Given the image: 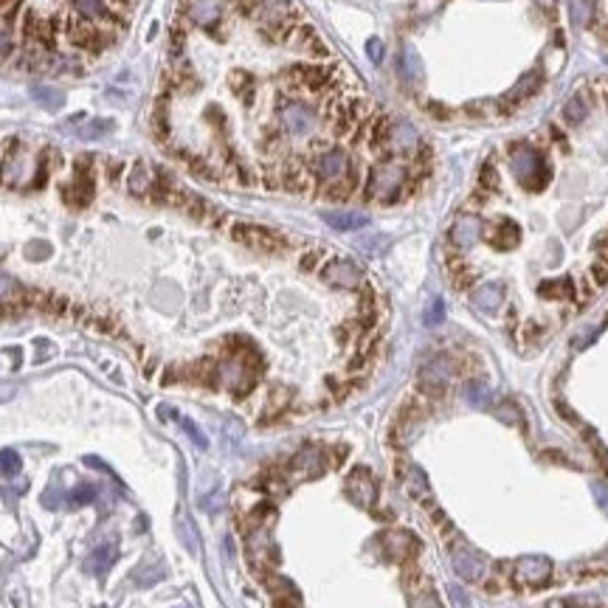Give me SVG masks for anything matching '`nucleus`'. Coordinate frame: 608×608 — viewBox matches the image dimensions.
<instances>
[{
	"instance_id": "26",
	"label": "nucleus",
	"mask_w": 608,
	"mask_h": 608,
	"mask_svg": "<svg viewBox=\"0 0 608 608\" xmlns=\"http://www.w3.org/2000/svg\"><path fill=\"white\" fill-rule=\"evenodd\" d=\"M496 417L504 419L507 425H521V411L515 408L513 400H504V403L499 405V408H496Z\"/></svg>"
},
{
	"instance_id": "13",
	"label": "nucleus",
	"mask_w": 608,
	"mask_h": 608,
	"mask_svg": "<svg viewBox=\"0 0 608 608\" xmlns=\"http://www.w3.org/2000/svg\"><path fill=\"white\" fill-rule=\"evenodd\" d=\"M501 285H482L476 287L473 293V304L482 310V313H496L501 307Z\"/></svg>"
},
{
	"instance_id": "31",
	"label": "nucleus",
	"mask_w": 608,
	"mask_h": 608,
	"mask_svg": "<svg viewBox=\"0 0 608 608\" xmlns=\"http://www.w3.org/2000/svg\"><path fill=\"white\" fill-rule=\"evenodd\" d=\"M442 318H445V307H442V299H434V304L428 307L425 324H442Z\"/></svg>"
},
{
	"instance_id": "6",
	"label": "nucleus",
	"mask_w": 608,
	"mask_h": 608,
	"mask_svg": "<svg viewBox=\"0 0 608 608\" xmlns=\"http://www.w3.org/2000/svg\"><path fill=\"white\" fill-rule=\"evenodd\" d=\"M451 564H453V572H456L462 580H467V583H479V580H484V575H487L484 558H482L476 549L465 547V544L451 547Z\"/></svg>"
},
{
	"instance_id": "32",
	"label": "nucleus",
	"mask_w": 608,
	"mask_h": 608,
	"mask_svg": "<svg viewBox=\"0 0 608 608\" xmlns=\"http://www.w3.org/2000/svg\"><path fill=\"white\" fill-rule=\"evenodd\" d=\"M93 496H96L93 487H79V490L71 493V501H68V504H73V507H76V504H88V501H93Z\"/></svg>"
},
{
	"instance_id": "40",
	"label": "nucleus",
	"mask_w": 608,
	"mask_h": 608,
	"mask_svg": "<svg viewBox=\"0 0 608 608\" xmlns=\"http://www.w3.org/2000/svg\"><path fill=\"white\" fill-rule=\"evenodd\" d=\"M603 96H606V102H608V82H603Z\"/></svg>"
},
{
	"instance_id": "24",
	"label": "nucleus",
	"mask_w": 608,
	"mask_h": 608,
	"mask_svg": "<svg viewBox=\"0 0 608 608\" xmlns=\"http://www.w3.org/2000/svg\"><path fill=\"white\" fill-rule=\"evenodd\" d=\"M465 398H467V403H473V405H487V400H490L487 386H484V383H476V381H470V383H467Z\"/></svg>"
},
{
	"instance_id": "4",
	"label": "nucleus",
	"mask_w": 608,
	"mask_h": 608,
	"mask_svg": "<svg viewBox=\"0 0 608 608\" xmlns=\"http://www.w3.org/2000/svg\"><path fill=\"white\" fill-rule=\"evenodd\" d=\"M451 375H453V364H451L448 358H434V361H428V364L419 369V381H417V383H419V392H425L431 400L445 398Z\"/></svg>"
},
{
	"instance_id": "38",
	"label": "nucleus",
	"mask_w": 608,
	"mask_h": 608,
	"mask_svg": "<svg viewBox=\"0 0 608 608\" xmlns=\"http://www.w3.org/2000/svg\"><path fill=\"white\" fill-rule=\"evenodd\" d=\"M11 398H14V386L11 383H0V403H6Z\"/></svg>"
},
{
	"instance_id": "30",
	"label": "nucleus",
	"mask_w": 608,
	"mask_h": 608,
	"mask_svg": "<svg viewBox=\"0 0 608 608\" xmlns=\"http://www.w3.org/2000/svg\"><path fill=\"white\" fill-rule=\"evenodd\" d=\"M25 256H28V259H48V256H51V245H48V242H31V245L25 248Z\"/></svg>"
},
{
	"instance_id": "7",
	"label": "nucleus",
	"mask_w": 608,
	"mask_h": 608,
	"mask_svg": "<svg viewBox=\"0 0 608 608\" xmlns=\"http://www.w3.org/2000/svg\"><path fill=\"white\" fill-rule=\"evenodd\" d=\"M552 575V564L549 558H541V555H524L518 564H515V580L521 586H544Z\"/></svg>"
},
{
	"instance_id": "1",
	"label": "nucleus",
	"mask_w": 608,
	"mask_h": 608,
	"mask_svg": "<svg viewBox=\"0 0 608 608\" xmlns=\"http://www.w3.org/2000/svg\"><path fill=\"white\" fill-rule=\"evenodd\" d=\"M408 178V169L400 164V158H381L369 178H366V189L364 198L366 201H381V203H398L403 198V186Z\"/></svg>"
},
{
	"instance_id": "14",
	"label": "nucleus",
	"mask_w": 608,
	"mask_h": 608,
	"mask_svg": "<svg viewBox=\"0 0 608 608\" xmlns=\"http://www.w3.org/2000/svg\"><path fill=\"white\" fill-rule=\"evenodd\" d=\"M518 239H521V228H518L513 220H501L499 225H493L490 242H493L496 248H513Z\"/></svg>"
},
{
	"instance_id": "17",
	"label": "nucleus",
	"mask_w": 608,
	"mask_h": 608,
	"mask_svg": "<svg viewBox=\"0 0 608 608\" xmlns=\"http://www.w3.org/2000/svg\"><path fill=\"white\" fill-rule=\"evenodd\" d=\"M324 220H327L333 228H338V231H352V228L366 225V217H364V214H355V211H327Z\"/></svg>"
},
{
	"instance_id": "27",
	"label": "nucleus",
	"mask_w": 608,
	"mask_h": 608,
	"mask_svg": "<svg viewBox=\"0 0 608 608\" xmlns=\"http://www.w3.org/2000/svg\"><path fill=\"white\" fill-rule=\"evenodd\" d=\"M583 436L592 442V448H595V456H597V462H600L603 473H608V448L603 445V442H600V439H597V436H595V431H592V428H586V431H583Z\"/></svg>"
},
{
	"instance_id": "20",
	"label": "nucleus",
	"mask_w": 608,
	"mask_h": 608,
	"mask_svg": "<svg viewBox=\"0 0 608 608\" xmlns=\"http://www.w3.org/2000/svg\"><path fill=\"white\" fill-rule=\"evenodd\" d=\"M113 558H116V552L113 549H107V547H99L88 561H85V569L88 572H93V575H102L110 564H113Z\"/></svg>"
},
{
	"instance_id": "23",
	"label": "nucleus",
	"mask_w": 608,
	"mask_h": 608,
	"mask_svg": "<svg viewBox=\"0 0 608 608\" xmlns=\"http://www.w3.org/2000/svg\"><path fill=\"white\" fill-rule=\"evenodd\" d=\"M31 96H34L42 107H48V110L62 107V93H59V90H54V88H34V90H31Z\"/></svg>"
},
{
	"instance_id": "19",
	"label": "nucleus",
	"mask_w": 608,
	"mask_h": 608,
	"mask_svg": "<svg viewBox=\"0 0 608 608\" xmlns=\"http://www.w3.org/2000/svg\"><path fill=\"white\" fill-rule=\"evenodd\" d=\"M405 490H408V493H411L414 499H419V501H428V499H431L428 482H425L422 470H417V467H411V470H408V479H405Z\"/></svg>"
},
{
	"instance_id": "25",
	"label": "nucleus",
	"mask_w": 608,
	"mask_h": 608,
	"mask_svg": "<svg viewBox=\"0 0 608 608\" xmlns=\"http://www.w3.org/2000/svg\"><path fill=\"white\" fill-rule=\"evenodd\" d=\"M479 186L482 189H487V192H493V189H499V172H496V167L487 161V164H482V172H479Z\"/></svg>"
},
{
	"instance_id": "9",
	"label": "nucleus",
	"mask_w": 608,
	"mask_h": 608,
	"mask_svg": "<svg viewBox=\"0 0 608 608\" xmlns=\"http://www.w3.org/2000/svg\"><path fill=\"white\" fill-rule=\"evenodd\" d=\"M347 493H350V499H352L355 504L372 507V504H375V496H378V484H375V479H372L369 470L355 467V470L350 473V479H347Z\"/></svg>"
},
{
	"instance_id": "34",
	"label": "nucleus",
	"mask_w": 608,
	"mask_h": 608,
	"mask_svg": "<svg viewBox=\"0 0 608 608\" xmlns=\"http://www.w3.org/2000/svg\"><path fill=\"white\" fill-rule=\"evenodd\" d=\"M425 113L434 116V119H451V110H445V105H439V102H428Z\"/></svg>"
},
{
	"instance_id": "22",
	"label": "nucleus",
	"mask_w": 608,
	"mask_h": 608,
	"mask_svg": "<svg viewBox=\"0 0 608 608\" xmlns=\"http://www.w3.org/2000/svg\"><path fill=\"white\" fill-rule=\"evenodd\" d=\"M569 6H572V20H575L578 25H589L592 17H595L597 0H569Z\"/></svg>"
},
{
	"instance_id": "10",
	"label": "nucleus",
	"mask_w": 608,
	"mask_h": 608,
	"mask_svg": "<svg viewBox=\"0 0 608 608\" xmlns=\"http://www.w3.org/2000/svg\"><path fill=\"white\" fill-rule=\"evenodd\" d=\"M290 467H293V473L299 479H316V476L324 473L327 459H324V453L318 448H304V451L296 453V459L290 462Z\"/></svg>"
},
{
	"instance_id": "28",
	"label": "nucleus",
	"mask_w": 608,
	"mask_h": 608,
	"mask_svg": "<svg viewBox=\"0 0 608 608\" xmlns=\"http://www.w3.org/2000/svg\"><path fill=\"white\" fill-rule=\"evenodd\" d=\"M0 470H3L6 476H14V473L20 470V456H17L14 451H3V453H0Z\"/></svg>"
},
{
	"instance_id": "12",
	"label": "nucleus",
	"mask_w": 608,
	"mask_h": 608,
	"mask_svg": "<svg viewBox=\"0 0 608 608\" xmlns=\"http://www.w3.org/2000/svg\"><path fill=\"white\" fill-rule=\"evenodd\" d=\"M476 237H479V220L476 217L462 214V217L453 220V225H451V242L456 248H470L476 242Z\"/></svg>"
},
{
	"instance_id": "29",
	"label": "nucleus",
	"mask_w": 608,
	"mask_h": 608,
	"mask_svg": "<svg viewBox=\"0 0 608 608\" xmlns=\"http://www.w3.org/2000/svg\"><path fill=\"white\" fill-rule=\"evenodd\" d=\"M411 608H439V600L434 597V592H419L411 597Z\"/></svg>"
},
{
	"instance_id": "11",
	"label": "nucleus",
	"mask_w": 608,
	"mask_h": 608,
	"mask_svg": "<svg viewBox=\"0 0 608 608\" xmlns=\"http://www.w3.org/2000/svg\"><path fill=\"white\" fill-rule=\"evenodd\" d=\"M383 549H386L389 558L405 561V558L417 549V538H414L411 532H405V530H392V532L383 535Z\"/></svg>"
},
{
	"instance_id": "15",
	"label": "nucleus",
	"mask_w": 608,
	"mask_h": 608,
	"mask_svg": "<svg viewBox=\"0 0 608 608\" xmlns=\"http://www.w3.org/2000/svg\"><path fill=\"white\" fill-rule=\"evenodd\" d=\"M541 88H544V73H541V71H527V73L521 76L518 88H513L510 93H513V96H515V99L524 105V102H527V99H532V96H535Z\"/></svg>"
},
{
	"instance_id": "16",
	"label": "nucleus",
	"mask_w": 608,
	"mask_h": 608,
	"mask_svg": "<svg viewBox=\"0 0 608 608\" xmlns=\"http://www.w3.org/2000/svg\"><path fill=\"white\" fill-rule=\"evenodd\" d=\"M127 184H130V192L136 198H147L150 189H153V175H147V167L141 161H136L133 169H130V181Z\"/></svg>"
},
{
	"instance_id": "2",
	"label": "nucleus",
	"mask_w": 608,
	"mask_h": 608,
	"mask_svg": "<svg viewBox=\"0 0 608 608\" xmlns=\"http://www.w3.org/2000/svg\"><path fill=\"white\" fill-rule=\"evenodd\" d=\"M304 164H307V172H310L313 181H316V186H324V184H330V181L344 178V175L350 172V167H352V161H350L347 153H341V150L316 153V155H310Z\"/></svg>"
},
{
	"instance_id": "3",
	"label": "nucleus",
	"mask_w": 608,
	"mask_h": 608,
	"mask_svg": "<svg viewBox=\"0 0 608 608\" xmlns=\"http://www.w3.org/2000/svg\"><path fill=\"white\" fill-rule=\"evenodd\" d=\"M231 237L237 242H242L251 251H262V254H279L287 248L285 237H279L276 231L265 228V225H251V222H237L231 228Z\"/></svg>"
},
{
	"instance_id": "33",
	"label": "nucleus",
	"mask_w": 608,
	"mask_h": 608,
	"mask_svg": "<svg viewBox=\"0 0 608 608\" xmlns=\"http://www.w3.org/2000/svg\"><path fill=\"white\" fill-rule=\"evenodd\" d=\"M592 276H595L597 287L608 285V262H597V265H592Z\"/></svg>"
},
{
	"instance_id": "39",
	"label": "nucleus",
	"mask_w": 608,
	"mask_h": 608,
	"mask_svg": "<svg viewBox=\"0 0 608 608\" xmlns=\"http://www.w3.org/2000/svg\"><path fill=\"white\" fill-rule=\"evenodd\" d=\"M381 54H383V48H381V42H378V40H372V42H369V56H372V59L378 62V59H381Z\"/></svg>"
},
{
	"instance_id": "8",
	"label": "nucleus",
	"mask_w": 608,
	"mask_h": 608,
	"mask_svg": "<svg viewBox=\"0 0 608 608\" xmlns=\"http://www.w3.org/2000/svg\"><path fill=\"white\" fill-rule=\"evenodd\" d=\"M321 279L333 287H344V290H355L361 285V268L350 259H333L327 262V268L321 270Z\"/></svg>"
},
{
	"instance_id": "5",
	"label": "nucleus",
	"mask_w": 608,
	"mask_h": 608,
	"mask_svg": "<svg viewBox=\"0 0 608 608\" xmlns=\"http://www.w3.org/2000/svg\"><path fill=\"white\" fill-rule=\"evenodd\" d=\"M279 119H282L285 130H290L296 136L310 133L313 124H316V113L307 105H302V102H296V99H290L285 93L279 96Z\"/></svg>"
},
{
	"instance_id": "21",
	"label": "nucleus",
	"mask_w": 608,
	"mask_h": 608,
	"mask_svg": "<svg viewBox=\"0 0 608 608\" xmlns=\"http://www.w3.org/2000/svg\"><path fill=\"white\" fill-rule=\"evenodd\" d=\"M586 102H583V93H578V96H572L569 102H566V107H564V119H566V124H580L583 119H586Z\"/></svg>"
},
{
	"instance_id": "35",
	"label": "nucleus",
	"mask_w": 608,
	"mask_h": 608,
	"mask_svg": "<svg viewBox=\"0 0 608 608\" xmlns=\"http://www.w3.org/2000/svg\"><path fill=\"white\" fill-rule=\"evenodd\" d=\"M595 496H597V504H600V510L608 515V487L606 484H595Z\"/></svg>"
},
{
	"instance_id": "18",
	"label": "nucleus",
	"mask_w": 608,
	"mask_h": 608,
	"mask_svg": "<svg viewBox=\"0 0 608 608\" xmlns=\"http://www.w3.org/2000/svg\"><path fill=\"white\" fill-rule=\"evenodd\" d=\"M538 293H541L544 299H572V296H575V282H572L569 276L552 279V282H544V285L538 287Z\"/></svg>"
},
{
	"instance_id": "36",
	"label": "nucleus",
	"mask_w": 608,
	"mask_h": 608,
	"mask_svg": "<svg viewBox=\"0 0 608 608\" xmlns=\"http://www.w3.org/2000/svg\"><path fill=\"white\" fill-rule=\"evenodd\" d=\"M184 428L189 431V436H192V439H195V442H198L201 448H205V436H203L201 431L195 428V422H192V419H184Z\"/></svg>"
},
{
	"instance_id": "37",
	"label": "nucleus",
	"mask_w": 608,
	"mask_h": 608,
	"mask_svg": "<svg viewBox=\"0 0 608 608\" xmlns=\"http://www.w3.org/2000/svg\"><path fill=\"white\" fill-rule=\"evenodd\" d=\"M316 262H318V251H310V254L302 256V268H304V270H313Z\"/></svg>"
}]
</instances>
